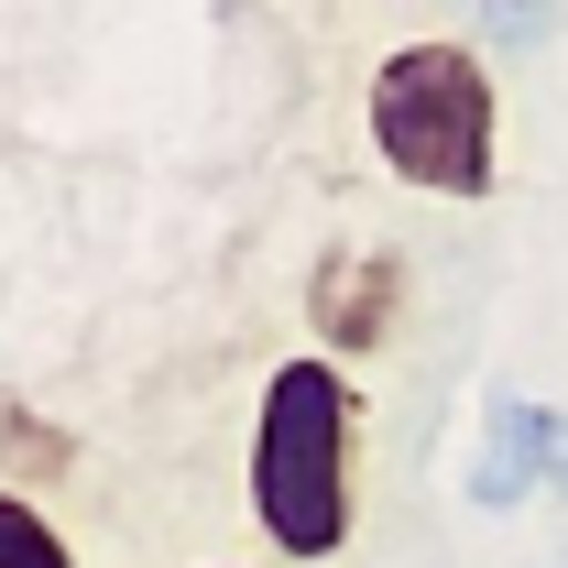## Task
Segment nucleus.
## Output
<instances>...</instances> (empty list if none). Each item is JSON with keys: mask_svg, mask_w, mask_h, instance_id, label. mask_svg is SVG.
Returning a JSON list of instances; mask_svg holds the SVG:
<instances>
[{"mask_svg": "<svg viewBox=\"0 0 568 568\" xmlns=\"http://www.w3.org/2000/svg\"><path fill=\"white\" fill-rule=\"evenodd\" d=\"M361 132L383 153L394 186L416 197H493L503 175V88L470 44L426 33V44H394L372 88H361Z\"/></svg>", "mask_w": 568, "mask_h": 568, "instance_id": "obj_2", "label": "nucleus"}, {"mask_svg": "<svg viewBox=\"0 0 568 568\" xmlns=\"http://www.w3.org/2000/svg\"><path fill=\"white\" fill-rule=\"evenodd\" d=\"M0 568H77V547L55 536V514L33 493H11V481H0Z\"/></svg>", "mask_w": 568, "mask_h": 568, "instance_id": "obj_6", "label": "nucleus"}, {"mask_svg": "<svg viewBox=\"0 0 568 568\" xmlns=\"http://www.w3.org/2000/svg\"><path fill=\"white\" fill-rule=\"evenodd\" d=\"M306 11H339V0H306Z\"/></svg>", "mask_w": 568, "mask_h": 568, "instance_id": "obj_7", "label": "nucleus"}, {"mask_svg": "<svg viewBox=\"0 0 568 568\" xmlns=\"http://www.w3.org/2000/svg\"><path fill=\"white\" fill-rule=\"evenodd\" d=\"M306 328L328 361H383L405 328V252L383 241H328L317 274H306Z\"/></svg>", "mask_w": 568, "mask_h": 568, "instance_id": "obj_3", "label": "nucleus"}, {"mask_svg": "<svg viewBox=\"0 0 568 568\" xmlns=\"http://www.w3.org/2000/svg\"><path fill=\"white\" fill-rule=\"evenodd\" d=\"M252 525L295 568L351 547V525H361V383H351V361L295 351L263 372V405H252Z\"/></svg>", "mask_w": 568, "mask_h": 568, "instance_id": "obj_1", "label": "nucleus"}, {"mask_svg": "<svg viewBox=\"0 0 568 568\" xmlns=\"http://www.w3.org/2000/svg\"><path fill=\"white\" fill-rule=\"evenodd\" d=\"M525 493H568V416L525 405V394H493V448L470 470V503H525Z\"/></svg>", "mask_w": 568, "mask_h": 568, "instance_id": "obj_4", "label": "nucleus"}, {"mask_svg": "<svg viewBox=\"0 0 568 568\" xmlns=\"http://www.w3.org/2000/svg\"><path fill=\"white\" fill-rule=\"evenodd\" d=\"M67 470H77V437L55 416H33L22 394H0V481L33 493V481H67Z\"/></svg>", "mask_w": 568, "mask_h": 568, "instance_id": "obj_5", "label": "nucleus"}, {"mask_svg": "<svg viewBox=\"0 0 568 568\" xmlns=\"http://www.w3.org/2000/svg\"><path fill=\"white\" fill-rule=\"evenodd\" d=\"M219 568H241V558H219Z\"/></svg>", "mask_w": 568, "mask_h": 568, "instance_id": "obj_8", "label": "nucleus"}]
</instances>
